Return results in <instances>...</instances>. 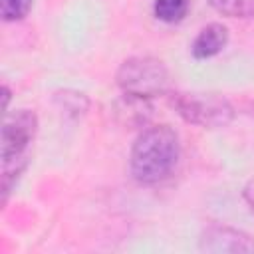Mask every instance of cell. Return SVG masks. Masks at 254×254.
<instances>
[{
	"label": "cell",
	"instance_id": "cell-10",
	"mask_svg": "<svg viewBox=\"0 0 254 254\" xmlns=\"http://www.w3.org/2000/svg\"><path fill=\"white\" fill-rule=\"evenodd\" d=\"M58 101H62V107L73 113H83L87 109V99L83 93H71V91H62L56 95Z\"/></svg>",
	"mask_w": 254,
	"mask_h": 254
},
{
	"label": "cell",
	"instance_id": "cell-8",
	"mask_svg": "<svg viewBox=\"0 0 254 254\" xmlns=\"http://www.w3.org/2000/svg\"><path fill=\"white\" fill-rule=\"evenodd\" d=\"M208 4L228 18H254V0H208Z\"/></svg>",
	"mask_w": 254,
	"mask_h": 254
},
{
	"label": "cell",
	"instance_id": "cell-2",
	"mask_svg": "<svg viewBox=\"0 0 254 254\" xmlns=\"http://www.w3.org/2000/svg\"><path fill=\"white\" fill-rule=\"evenodd\" d=\"M169 103L183 121L204 129H220L234 119L232 103L212 91H173L169 93Z\"/></svg>",
	"mask_w": 254,
	"mask_h": 254
},
{
	"label": "cell",
	"instance_id": "cell-3",
	"mask_svg": "<svg viewBox=\"0 0 254 254\" xmlns=\"http://www.w3.org/2000/svg\"><path fill=\"white\" fill-rule=\"evenodd\" d=\"M115 79L123 93L143 99L165 95L171 85L169 69L161 60L151 56H135L125 60L119 65Z\"/></svg>",
	"mask_w": 254,
	"mask_h": 254
},
{
	"label": "cell",
	"instance_id": "cell-12",
	"mask_svg": "<svg viewBox=\"0 0 254 254\" xmlns=\"http://www.w3.org/2000/svg\"><path fill=\"white\" fill-rule=\"evenodd\" d=\"M2 93H4V109H8V101H10V89H8V85L2 87Z\"/></svg>",
	"mask_w": 254,
	"mask_h": 254
},
{
	"label": "cell",
	"instance_id": "cell-4",
	"mask_svg": "<svg viewBox=\"0 0 254 254\" xmlns=\"http://www.w3.org/2000/svg\"><path fill=\"white\" fill-rule=\"evenodd\" d=\"M38 131V117L30 109L6 113L2 125V163L28 159V149Z\"/></svg>",
	"mask_w": 254,
	"mask_h": 254
},
{
	"label": "cell",
	"instance_id": "cell-7",
	"mask_svg": "<svg viewBox=\"0 0 254 254\" xmlns=\"http://www.w3.org/2000/svg\"><path fill=\"white\" fill-rule=\"evenodd\" d=\"M190 0H155L153 14L165 24H179L189 14Z\"/></svg>",
	"mask_w": 254,
	"mask_h": 254
},
{
	"label": "cell",
	"instance_id": "cell-5",
	"mask_svg": "<svg viewBox=\"0 0 254 254\" xmlns=\"http://www.w3.org/2000/svg\"><path fill=\"white\" fill-rule=\"evenodd\" d=\"M198 246L204 252H216V254H220V252L252 254L254 252V238L242 230L214 224V226H208L200 234Z\"/></svg>",
	"mask_w": 254,
	"mask_h": 254
},
{
	"label": "cell",
	"instance_id": "cell-9",
	"mask_svg": "<svg viewBox=\"0 0 254 254\" xmlns=\"http://www.w3.org/2000/svg\"><path fill=\"white\" fill-rule=\"evenodd\" d=\"M34 0H0V14L6 22H16L28 16Z\"/></svg>",
	"mask_w": 254,
	"mask_h": 254
},
{
	"label": "cell",
	"instance_id": "cell-11",
	"mask_svg": "<svg viewBox=\"0 0 254 254\" xmlns=\"http://www.w3.org/2000/svg\"><path fill=\"white\" fill-rule=\"evenodd\" d=\"M244 200H246V204H248V208H250V212L254 214V179H250L248 183H246V187H244Z\"/></svg>",
	"mask_w": 254,
	"mask_h": 254
},
{
	"label": "cell",
	"instance_id": "cell-1",
	"mask_svg": "<svg viewBox=\"0 0 254 254\" xmlns=\"http://www.w3.org/2000/svg\"><path fill=\"white\" fill-rule=\"evenodd\" d=\"M181 157L179 135L169 125L145 127L129 155V173L141 185H157L171 177Z\"/></svg>",
	"mask_w": 254,
	"mask_h": 254
},
{
	"label": "cell",
	"instance_id": "cell-6",
	"mask_svg": "<svg viewBox=\"0 0 254 254\" xmlns=\"http://www.w3.org/2000/svg\"><path fill=\"white\" fill-rule=\"evenodd\" d=\"M226 44H228L226 26L212 22V24H206L204 28H200L196 38L192 40L190 52H192V58H196V60H208V58H214L216 54H220L226 48Z\"/></svg>",
	"mask_w": 254,
	"mask_h": 254
}]
</instances>
